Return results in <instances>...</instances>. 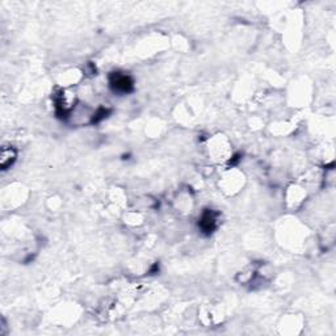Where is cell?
<instances>
[{
	"mask_svg": "<svg viewBox=\"0 0 336 336\" xmlns=\"http://www.w3.org/2000/svg\"><path fill=\"white\" fill-rule=\"evenodd\" d=\"M111 85L117 92L126 93L133 89V79L126 74H120V72H114L111 76Z\"/></svg>",
	"mask_w": 336,
	"mask_h": 336,
	"instance_id": "6da1fadb",
	"label": "cell"
},
{
	"mask_svg": "<svg viewBox=\"0 0 336 336\" xmlns=\"http://www.w3.org/2000/svg\"><path fill=\"white\" fill-rule=\"evenodd\" d=\"M17 158L16 150L11 146H7V147H3L1 150V155H0V166H1V169H7L8 167H11L15 160Z\"/></svg>",
	"mask_w": 336,
	"mask_h": 336,
	"instance_id": "7a4b0ae2",
	"label": "cell"
},
{
	"mask_svg": "<svg viewBox=\"0 0 336 336\" xmlns=\"http://www.w3.org/2000/svg\"><path fill=\"white\" fill-rule=\"evenodd\" d=\"M200 226L205 232H212L217 226V214L212 210H205L200 220Z\"/></svg>",
	"mask_w": 336,
	"mask_h": 336,
	"instance_id": "3957f363",
	"label": "cell"
}]
</instances>
